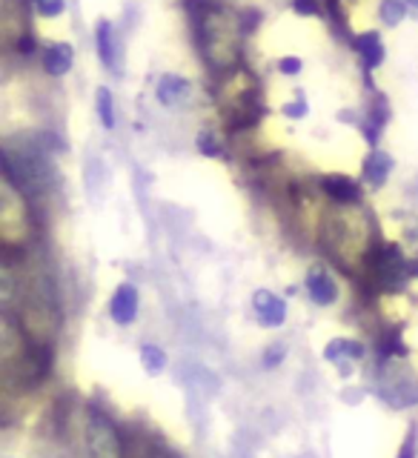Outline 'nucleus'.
I'll return each mask as SVG.
<instances>
[{
	"label": "nucleus",
	"instance_id": "8",
	"mask_svg": "<svg viewBox=\"0 0 418 458\" xmlns=\"http://www.w3.org/2000/svg\"><path fill=\"white\" fill-rule=\"evenodd\" d=\"M72 61H75V52H72L69 43H49L47 52H43V69L55 78L66 75L72 69Z\"/></svg>",
	"mask_w": 418,
	"mask_h": 458
},
{
	"label": "nucleus",
	"instance_id": "10",
	"mask_svg": "<svg viewBox=\"0 0 418 458\" xmlns=\"http://www.w3.org/2000/svg\"><path fill=\"white\" fill-rule=\"evenodd\" d=\"M355 49L358 55L364 57V66L367 69H376L384 64V47H381V35L379 32H364L355 38Z\"/></svg>",
	"mask_w": 418,
	"mask_h": 458
},
{
	"label": "nucleus",
	"instance_id": "6",
	"mask_svg": "<svg viewBox=\"0 0 418 458\" xmlns=\"http://www.w3.org/2000/svg\"><path fill=\"white\" fill-rule=\"evenodd\" d=\"M190 81L186 78H178V75H161V81H158L155 86V98L161 100L164 106H178L183 104L186 98H190Z\"/></svg>",
	"mask_w": 418,
	"mask_h": 458
},
{
	"label": "nucleus",
	"instance_id": "20",
	"mask_svg": "<svg viewBox=\"0 0 418 458\" xmlns=\"http://www.w3.org/2000/svg\"><path fill=\"white\" fill-rule=\"evenodd\" d=\"M293 12H298V14H319V4H315V0H293Z\"/></svg>",
	"mask_w": 418,
	"mask_h": 458
},
{
	"label": "nucleus",
	"instance_id": "18",
	"mask_svg": "<svg viewBox=\"0 0 418 458\" xmlns=\"http://www.w3.org/2000/svg\"><path fill=\"white\" fill-rule=\"evenodd\" d=\"M284 114H286V118H304V114H307V100H304V95H301L298 100H293V104H286L284 106Z\"/></svg>",
	"mask_w": 418,
	"mask_h": 458
},
{
	"label": "nucleus",
	"instance_id": "4",
	"mask_svg": "<svg viewBox=\"0 0 418 458\" xmlns=\"http://www.w3.org/2000/svg\"><path fill=\"white\" fill-rule=\"evenodd\" d=\"M307 293H310V301L312 304H319V307H329V304H336V298H338V286L333 281V276L324 269V267H312L307 272Z\"/></svg>",
	"mask_w": 418,
	"mask_h": 458
},
{
	"label": "nucleus",
	"instance_id": "12",
	"mask_svg": "<svg viewBox=\"0 0 418 458\" xmlns=\"http://www.w3.org/2000/svg\"><path fill=\"white\" fill-rule=\"evenodd\" d=\"M95 38H98V55H100V61H104L107 69L115 72L118 61H115V32H112V23L109 21H100Z\"/></svg>",
	"mask_w": 418,
	"mask_h": 458
},
{
	"label": "nucleus",
	"instance_id": "14",
	"mask_svg": "<svg viewBox=\"0 0 418 458\" xmlns=\"http://www.w3.org/2000/svg\"><path fill=\"white\" fill-rule=\"evenodd\" d=\"M405 14H407L405 0H381V9H379L381 23H387V26H398L401 21H405Z\"/></svg>",
	"mask_w": 418,
	"mask_h": 458
},
{
	"label": "nucleus",
	"instance_id": "2",
	"mask_svg": "<svg viewBox=\"0 0 418 458\" xmlns=\"http://www.w3.org/2000/svg\"><path fill=\"white\" fill-rule=\"evenodd\" d=\"M372 272H376L379 284L384 290H396L398 284L407 278V261L401 258L396 247H384L376 258H372Z\"/></svg>",
	"mask_w": 418,
	"mask_h": 458
},
{
	"label": "nucleus",
	"instance_id": "9",
	"mask_svg": "<svg viewBox=\"0 0 418 458\" xmlns=\"http://www.w3.org/2000/svg\"><path fill=\"white\" fill-rule=\"evenodd\" d=\"M324 192L338 200V204H355L358 198H362V190H358V183L353 178H344V175H327L321 181Z\"/></svg>",
	"mask_w": 418,
	"mask_h": 458
},
{
	"label": "nucleus",
	"instance_id": "5",
	"mask_svg": "<svg viewBox=\"0 0 418 458\" xmlns=\"http://www.w3.org/2000/svg\"><path fill=\"white\" fill-rule=\"evenodd\" d=\"M109 315L115 324H132L138 315V290L132 284H121L109 301Z\"/></svg>",
	"mask_w": 418,
	"mask_h": 458
},
{
	"label": "nucleus",
	"instance_id": "21",
	"mask_svg": "<svg viewBox=\"0 0 418 458\" xmlns=\"http://www.w3.org/2000/svg\"><path fill=\"white\" fill-rule=\"evenodd\" d=\"M281 358H284V347H281V344H278V347H269V350H267V358H264V364H267V367H272V364H278Z\"/></svg>",
	"mask_w": 418,
	"mask_h": 458
},
{
	"label": "nucleus",
	"instance_id": "1",
	"mask_svg": "<svg viewBox=\"0 0 418 458\" xmlns=\"http://www.w3.org/2000/svg\"><path fill=\"white\" fill-rule=\"evenodd\" d=\"M83 447L86 458H124V444L118 429L100 412H92L83 429Z\"/></svg>",
	"mask_w": 418,
	"mask_h": 458
},
{
	"label": "nucleus",
	"instance_id": "23",
	"mask_svg": "<svg viewBox=\"0 0 418 458\" xmlns=\"http://www.w3.org/2000/svg\"><path fill=\"white\" fill-rule=\"evenodd\" d=\"M18 49H21V52H26V55H29V52H32V38H29V35H26V38H21V43H18Z\"/></svg>",
	"mask_w": 418,
	"mask_h": 458
},
{
	"label": "nucleus",
	"instance_id": "13",
	"mask_svg": "<svg viewBox=\"0 0 418 458\" xmlns=\"http://www.w3.org/2000/svg\"><path fill=\"white\" fill-rule=\"evenodd\" d=\"M141 364H143V369L149 372V376H161L164 367H166V352L161 347H155V344H143V347H141Z\"/></svg>",
	"mask_w": 418,
	"mask_h": 458
},
{
	"label": "nucleus",
	"instance_id": "22",
	"mask_svg": "<svg viewBox=\"0 0 418 458\" xmlns=\"http://www.w3.org/2000/svg\"><path fill=\"white\" fill-rule=\"evenodd\" d=\"M398 458H415V438H407L405 450H401V455H398Z\"/></svg>",
	"mask_w": 418,
	"mask_h": 458
},
{
	"label": "nucleus",
	"instance_id": "17",
	"mask_svg": "<svg viewBox=\"0 0 418 458\" xmlns=\"http://www.w3.org/2000/svg\"><path fill=\"white\" fill-rule=\"evenodd\" d=\"M198 149L200 152H204V155H221V147H218V143H215V135L212 132H200L198 135Z\"/></svg>",
	"mask_w": 418,
	"mask_h": 458
},
{
	"label": "nucleus",
	"instance_id": "19",
	"mask_svg": "<svg viewBox=\"0 0 418 458\" xmlns=\"http://www.w3.org/2000/svg\"><path fill=\"white\" fill-rule=\"evenodd\" d=\"M278 69H281V75H298V72L304 69V64H301V57H281Z\"/></svg>",
	"mask_w": 418,
	"mask_h": 458
},
{
	"label": "nucleus",
	"instance_id": "16",
	"mask_svg": "<svg viewBox=\"0 0 418 458\" xmlns=\"http://www.w3.org/2000/svg\"><path fill=\"white\" fill-rule=\"evenodd\" d=\"M35 9L40 18H57V14L66 9V4L64 0H35Z\"/></svg>",
	"mask_w": 418,
	"mask_h": 458
},
{
	"label": "nucleus",
	"instance_id": "3",
	"mask_svg": "<svg viewBox=\"0 0 418 458\" xmlns=\"http://www.w3.org/2000/svg\"><path fill=\"white\" fill-rule=\"evenodd\" d=\"M252 312H255V321L267 327V329H276L286 321V304L284 298H278L276 293L269 290H258L252 295Z\"/></svg>",
	"mask_w": 418,
	"mask_h": 458
},
{
	"label": "nucleus",
	"instance_id": "11",
	"mask_svg": "<svg viewBox=\"0 0 418 458\" xmlns=\"http://www.w3.org/2000/svg\"><path fill=\"white\" fill-rule=\"evenodd\" d=\"M390 169H393V157L381 149H376V152H370L367 161H364V178L372 186H381L387 181V175H390Z\"/></svg>",
	"mask_w": 418,
	"mask_h": 458
},
{
	"label": "nucleus",
	"instance_id": "7",
	"mask_svg": "<svg viewBox=\"0 0 418 458\" xmlns=\"http://www.w3.org/2000/svg\"><path fill=\"white\" fill-rule=\"evenodd\" d=\"M362 355H364V347L358 341H350V338H336V341H329L324 347V358L329 364H338L341 372L350 369L344 361H358Z\"/></svg>",
	"mask_w": 418,
	"mask_h": 458
},
{
	"label": "nucleus",
	"instance_id": "15",
	"mask_svg": "<svg viewBox=\"0 0 418 458\" xmlns=\"http://www.w3.org/2000/svg\"><path fill=\"white\" fill-rule=\"evenodd\" d=\"M98 114H100V123H104L107 129L115 126V106H112V95L107 86H100L98 89Z\"/></svg>",
	"mask_w": 418,
	"mask_h": 458
},
{
	"label": "nucleus",
	"instance_id": "24",
	"mask_svg": "<svg viewBox=\"0 0 418 458\" xmlns=\"http://www.w3.org/2000/svg\"><path fill=\"white\" fill-rule=\"evenodd\" d=\"M410 4H413V6H415V9H418V0H410Z\"/></svg>",
	"mask_w": 418,
	"mask_h": 458
}]
</instances>
